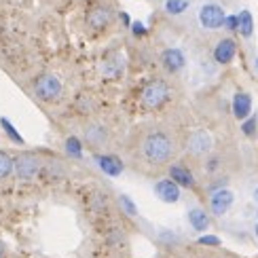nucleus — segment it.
<instances>
[{"mask_svg": "<svg viewBox=\"0 0 258 258\" xmlns=\"http://www.w3.org/2000/svg\"><path fill=\"white\" fill-rule=\"evenodd\" d=\"M132 30H134V34H136V36H144V34H146V28L140 24V21H134V24H132Z\"/></svg>", "mask_w": 258, "mask_h": 258, "instance_id": "obj_27", "label": "nucleus"}, {"mask_svg": "<svg viewBox=\"0 0 258 258\" xmlns=\"http://www.w3.org/2000/svg\"><path fill=\"white\" fill-rule=\"evenodd\" d=\"M256 235H258V227H256Z\"/></svg>", "mask_w": 258, "mask_h": 258, "instance_id": "obj_32", "label": "nucleus"}, {"mask_svg": "<svg viewBox=\"0 0 258 258\" xmlns=\"http://www.w3.org/2000/svg\"><path fill=\"white\" fill-rule=\"evenodd\" d=\"M224 19H227V15H224L222 7L216 5V3H208V5H203L199 9V24L206 30H218V28H222Z\"/></svg>", "mask_w": 258, "mask_h": 258, "instance_id": "obj_4", "label": "nucleus"}, {"mask_svg": "<svg viewBox=\"0 0 258 258\" xmlns=\"http://www.w3.org/2000/svg\"><path fill=\"white\" fill-rule=\"evenodd\" d=\"M121 206H123V210L129 214V216H136V214H138V208H136V203L132 201V199H129L127 195H121Z\"/></svg>", "mask_w": 258, "mask_h": 258, "instance_id": "obj_24", "label": "nucleus"}, {"mask_svg": "<svg viewBox=\"0 0 258 258\" xmlns=\"http://www.w3.org/2000/svg\"><path fill=\"white\" fill-rule=\"evenodd\" d=\"M192 0H165V11L169 15H180L190 7Z\"/></svg>", "mask_w": 258, "mask_h": 258, "instance_id": "obj_19", "label": "nucleus"}, {"mask_svg": "<svg viewBox=\"0 0 258 258\" xmlns=\"http://www.w3.org/2000/svg\"><path fill=\"white\" fill-rule=\"evenodd\" d=\"M34 93L42 102H53L61 95V81L55 74H40L34 81Z\"/></svg>", "mask_w": 258, "mask_h": 258, "instance_id": "obj_3", "label": "nucleus"}, {"mask_svg": "<svg viewBox=\"0 0 258 258\" xmlns=\"http://www.w3.org/2000/svg\"><path fill=\"white\" fill-rule=\"evenodd\" d=\"M188 220H190V227L195 231H206L210 227V216L201 208H192L188 212Z\"/></svg>", "mask_w": 258, "mask_h": 258, "instance_id": "obj_16", "label": "nucleus"}, {"mask_svg": "<svg viewBox=\"0 0 258 258\" xmlns=\"http://www.w3.org/2000/svg\"><path fill=\"white\" fill-rule=\"evenodd\" d=\"M121 19H123V24H125V26H132V19H129L127 13H121Z\"/></svg>", "mask_w": 258, "mask_h": 258, "instance_id": "obj_28", "label": "nucleus"}, {"mask_svg": "<svg viewBox=\"0 0 258 258\" xmlns=\"http://www.w3.org/2000/svg\"><path fill=\"white\" fill-rule=\"evenodd\" d=\"M85 140H87L91 146H102V144H106V140H108V134H106V129L102 125H89L85 129Z\"/></svg>", "mask_w": 258, "mask_h": 258, "instance_id": "obj_15", "label": "nucleus"}, {"mask_svg": "<svg viewBox=\"0 0 258 258\" xmlns=\"http://www.w3.org/2000/svg\"><path fill=\"white\" fill-rule=\"evenodd\" d=\"M256 129H258V116L254 114L252 116V119H248V121H245L243 125H241V132L245 134V136H256Z\"/></svg>", "mask_w": 258, "mask_h": 258, "instance_id": "obj_23", "label": "nucleus"}, {"mask_svg": "<svg viewBox=\"0 0 258 258\" xmlns=\"http://www.w3.org/2000/svg\"><path fill=\"white\" fill-rule=\"evenodd\" d=\"M11 174H13V157L5 150H0V180L9 178Z\"/></svg>", "mask_w": 258, "mask_h": 258, "instance_id": "obj_20", "label": "nucleus"}, {"mask_svg": "<svg viewBox=\"0 0 258 258\" xmlns=\"http://www.w3.org/2000/svg\"><path fill=\"white\" fill-rule=\"evenodd\" d=\"M184 63H186V57H184V53H182L180 49H167V51H163V66L169 72L182 70V68H184Z\"/></svg>", "mask_w": 258, "mask_h": 258, "instance_id": "obj_12", "label": "nucleus"}, {"mask_svg": "<svg viewBox=\"0 0 258 258\" xmlns=\"http://www.w3.org/2000/svg\"><path fill=\"white\" fill-rule=\"evenodd\" d=\"M0 125H3V129H5V134L11 138V140H13V142L15 144H24V138H21V134L17 132V129L13 127V123H11L9 119H5V116H3V119H0Z\"/></svg>", "mask_w": 258, "mask_h": 258, "instance_id": "obj_21", "label": "nucleus"}, {"mask_svg": "<svg viewBox=\"0 0 258 258\" xmlns=\"http://www.w3.org/2000/svg\"><path fill=\"white\" fill-rule=\"evenodd\" d=\"M224 26H227L229 30H237L239 28V17L237 15H229L227 19H224Z\"/></svg>", "mask_w": 258, "mask_h": 258, "instance_id": "obj_25", "label": "nucleus"}, {"mask_svg": "<svg viewBox=\"0 0 258 258\" xmlns=\"http://www.w3.org/2000/svg\"><path fill=\"white\" fill-rule=\"evenodd\" d=\"M155 195L165 203H176L180 199V186L171 180H159L155 184Z\"/></svg>", "mask_w": 258, "mask_h": 258, "instance_id": "obj_7", "label": "nucleus"}, {"mask_svg": "<svg viewBox=\"0 0 258 258\" xmlns=\"http://www.w3.org/2000/svg\"><path fill=\"white\" fill-rule=\"evenodd\" d=\"M13 169H15L17 178H21V180H32V178L38 174L40 161H38L36 155L24 153V155H19L17 159H13Z\"/></svg>", "mask_w": 258, "mask_h": 258, "instance_id": "obj_5", "label": "nucleus"}, {"mask_svg": "<svg viewBox=\"0 0 258 258\" xmlns=\"http://www.w3.org/2000/svg\"><path fill=\"white\" fill-rule=\"evenodd\" d=\"M5 256V248H3V243H0V258Z\"/></svg>", "mask_w": 258, "mask_h": 258, "instance_id": "obj_29", "label": "nucleus"}, {"mask_svg": "<svg viewBox=\"0 0 258 258\" xmlns=\"http://www.w3.org/2000/svg\"><path fill=\"white\" fill-rule=\"evenodd\" d=\"M233 192L231 190H227V188H220V190H216L212 195V199H210V208H212V212L216 214V216H222V214H227L229 212V208L233 206Z\"/></svg>", "mask_w": 258, "mask_h": 258, "instance_id": "obj_6", "label": "nucleus"}, {"mask_svg": "<svg viewBox=\"0 0 258 258\" xmlns=\"http://www.w3.org/2000/svg\"><path fill=\"white\" fill-rule=\"evenodd\" d=\"M252 112V98L248 93H235V98H233V114H235V119H245Z\"/></svg>", "mask_w": 258, "mask_h": 258, "instance_id": "obj_11", "label": "nucleus"}, {"mask_svg": "<svg viewBox=\"0 0 258 258\" xmlns=\"http://www.w3.org/2000/svg\"><path fill=\"white\" fill-rule=\"evenodd\" d=\"M169 180L176 182L178 186H184V188H190L192 184H195V178H192V174L184 167V165H171L169 167Z\"/></svg>", "mask_w": 258, "mask_h": 258, "instance_id": "obj_13", "label": "nucleus"}, {"mask_svg": "<svg viewBox=\"0 0 258 258\" xmlns=\"http://www.w3.org/2000/svg\"><path fill=\"white\" fill-rule=\"evenodd\" d=\"M254 63H256V70H258V57H256V61H254Z\"/></svg>", "mask_w": 258, "mask_h": 258, "instance_id": "obj_31", "label": "nucleus"}, {"mask_svg": "<svg viewBox=\"0 0 258 258\" xmlns=\"http://www.w3.org/2000/svg\"><path fill=\"white\" fill-rule=\"evenodd\" d=\"M199 243H203V245H220V239L214 237V235H206V237H199Z\"/></svg>", "mask_w": 258, "mask_h": 258, "instance_id": "obj_26", "label": "nucleus"}, {"mask_svg": "<svg viewBox=\"0 0 258 258\" xmlns=\"http://www.w3.org/2000/svg\"><path fill=\"white\" fill-rule=\"evenodd\" d=\"M174 150H176L174 140H171V136L167 132H163V129H153V132H148L142 138V142H140V153L153 165L167 163V161L174 157Z\"/></svg>", "mask_w": 258, "mask_h": 258, "instance_id": "obj_1", "label": "nucleus"}, {"mask_svg": "<svg viewBox=\"0 0 258 258\" xmlns=\"http://www.w3.org/2000/svg\"><path fill=\"white\" fill-rule=\"evenodd\" d=\"M95 161H98V165L100 169L104 171V174H108V176H121V171H123V161L119 157H114V155H98L95 157Z\"/></svg>", "mask_w": 258, "mask_h": 258, "instance_id": "obj_10", "label": "nucleus"}, {"mask_svg": "<svg viewBox=\"0 0 258 258\" xmlns=\"http://www.w3.org/2000/svg\"><path fill=\"white\" fill-rule=\"evenodd\" d=\"M102 72H104V77H108V79H114V77H119V74L123 72V59L119 55H112L104 61V66H102Z\"/></svg>", "mask_w": 258, "mask_h": 258, "instance_id": "obj_17", "label": "nucleus"}, {"mask_svg": "<svg viewBox=\"0 0 258 258\" xmlns=\"http://www.w3.org/2000/svg\"><path fill=\"white\" fill-rule=\"evenodd\" d=\"M235 53H237L235 40L233 38H222L216 45V49H214V59H216L218 63H229L235 57Z\"/></svg>", "mask_w": 258, "mask_h": 258, "instance_id": "obj_9", "label": "nucleus"}, {"mask_svg": "<svg viewBox=\"0 0 258 258\" xmlns=\"http://www.w3.org/2000/svg\"><path fill=\"white\" fill-rule=\"evenodd\" d=\"M87 24L91 28H106L110 24V11L104 7H93L87 15Z\"/></svg>", "mask_w": 258, "mask_h": 258, "instance_id": "obj_14", "label": "nucleus"}, {"mask_svg": "<svg viewBox=\"0 0 258 258\" xmlns=\"http://www.w3.org/2000/svg\"><path fill=\"white\" fill-rule=\"evenodd\" d=\"M210 148H212V138H210L208 132H195L188 138V150L195 157H201V155L210 153Z\"/></svg>", "mask_w": 258, "mask_h": 258, "instance_id": "obj_8", "label": "nucleus"}, {"mask_svg": "<svg viewBox=\"0 0 258 258\" xmlns=\"http://www.w3.org/2000/svg\"><path fill=\"white\" fill-rule=\"evenodd\" d=\"M66 153L72 155V157H77V159H81V155H83V144H81L79 138L70 136V138L66 140Z\"/></svg>", "mask_w": 258, "mask_h": 258, "instance_id": "obj_22", "label": "nucleus"}, {"mask_svg": "<svg viewBox=\"0 0 258 258\" xmlns=\"http://www.w3.org/2000/svg\"><path fill=\"white\" fill-rule=\"evenodd\" d=\"M239 17V32L243 36H252V30H254V19L250 11H241L237 15Z\"/></svg>", "mask_w": 258, "mask_h": 258, "instance_id": "obj_18", "label": "nucleus"}, {"mask_svg": "<svg viewBox=\"0 0 258 258\" xmlns=\"http://www.w3.org/2000/svg\"><path fill=\"white\" fill-rule=\"evenodd\" d=\"M140 100H142L144 108H161L169 100V85L165 81H150L142 89Z\"/></svg>", "mask_w": 258, "mask_h": 258, "instance_id": "obj_2", "label": "nucleus"}, {"mask_svg": "<svg viewBox=\"0 0 258 258\" xmlns=\"http://www.w3.org/2000/svg\"><path fill=\"white\" fill-rule=\"evenodd\" d=\"M254 199H256V201H258V188H256V190H254Z\"/></svg>", "mask_w": 258, "mask_h": 258, "instance_id": "obj_30", "label": "nucleus"}]
</instances>
